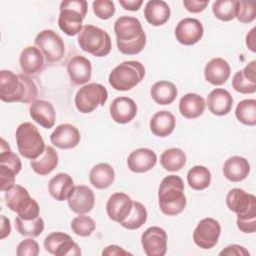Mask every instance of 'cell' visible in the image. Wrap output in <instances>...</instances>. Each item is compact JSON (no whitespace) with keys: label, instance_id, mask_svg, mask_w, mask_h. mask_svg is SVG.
<instances>
[{"label":"cell","instance_id":"7","mask_svg":"<svg viewBox=\"0 0 256 256\" xmlns=\"http://www.w3.org/2000/svg\"><path fill=\"white\" fill-rule=\"evenodd\" d=\"M77 40L83 51L95 57L107 56L112 48L110 35L105 30L90 24L83 26Z\"/></svg>","mask_w":256,"mask_h":256},{"label":"cell","instance_id":"43","mask_svg":"<svg viewBox=\"0 0 256 256\" xmlns=\"http://www.w3.org/2000/svg\"><path fill=\"white\" fill-rule=\"evenodd\" d=\"M256 17V3L253 1H238L236 18L241 23H250Z\"/></svg>","mask_w":256,"mask_h":256},{"label":"cell","instance_id":"41","mask_svg":"<svg viewBox=\"0 0 256 256\" xmlns=\"http://www.w3.org/2000/svg\"><path fill=\"white\" fill-rule=\"evenodd\" d=\"M96 228L95 221L84 214H79L71 221V229L72 231L81 237H88L90 236Z\"/></svg>","mask_w":256,"mask_h":256},{"label":"cell","instance_id":"28","mask_svg":"<svg viewBox=\"0 0 256 256\" xmlns=\"http://www.w3.org/2000/svg\"><path fill=\"white\" fill-rule=\"evenodd\" d=\"M74 189V181L67 173L56 174L48 184L50 195L57 201L67 200Z\"/></svg>","mask_w":256,"mask_h":256},{"label":"cell","instance_id":"12","mask_svg":"<svg viewBox=\"0 0 256 256\" xmlns=\"http://www.w3.org/2000/svg\"><path fill=\"white\" fill-rule=\"evenodd\" d=\"M221 234L220 223L210 217L202 219L193 231L194 243L202 249L213 248Z\"/></svg>","mask_w":256,"mask_h":256},{"label":"cell","instance_id":"42","mask_svg":"<svg viewBox=\"0 0 256 256\" xmlns=\"http://www.w3.org/2000/svg\"><path fill=\"white\" fill-rule=\"evenodd\" d=\"M232 87L235 91L242 94H251L256 91V83L247 79L242 70L237 71L232 79Z\"/></svg>","mask_w":256,"mask_h":256},{"label":"cell","instance_id":"8","mask_svg":"<svg viewBox=\"0 0 256 256\" xmlns=\"http://www.w3.org/2000/svg\"><path fill=\"white\" fill-rule=\"evenodd\" d=\"M87 13V2L84 0L62 1L58 17L59 28L68 36H75L82 30V22Z\"/></svg>","mask_w":256,"mask_h":256},{"label":"cell","instance_id":"30","mask_svg":"<svg viewBox=\"0 0 256 256\" xmlns=\"http://www.w3.org/2000/svg\"><path fill=\"white\" fill-rule=\"evenodd\" d=\"M205 107L204 98L195 93H187L179 101V111L187 119L198 118L203 114Z\"/></svg>","mask_w":256,"mask_h":256},{"label":"cell","instance_id":"29","mask_svg":"<svg viewBox=\"0 0 256 256\" xmlns=\"http://www.w3.org/2000/svg\"><path fill=\"white\" fill-rule=\"evenodd\" d=\"M149 125L151 132L155 136L167 137L174 131L176 119L171 112L167 110H162L156 112L152 116Z\"/></svg>","mask_w":256,"mask_h":256},{"label":"cell","instance_id":"46","mask_svg":"<svg viewBox=\"0 0 256 256\" xmlns=\"http://www.w3.org/2000/svg\"><path fill=\"white\" fill-rule=\"evenodd\" d=\"M15 176L16 174L4 167V166H1L0 165V186H1V191H7L9 190L10 188H12L15 184Z\"/></svg>","mask_w":256,"mask_h":256},{"label":"cell","instance_id":"50","mask_svg":"<svg viewBox=\"0 0 256 256\" xmlns=\"http://www.w3.org/2000/svg\"><path fill=\"white\" fill-rule=\"evenodd\" d=\"M244 76L252 82L256 83V61L253 60L248 63L245 68L242 70Z\"/></svg>","mask_w":256,"mask_h":256},{"label":"cell","instance_id":"31","mask_svg":"<svg viewBox=\"0 0 256 256\" xmlns=\"http://www.w3.org/2000/svg\"><path fill=\"white\" fill-rule=\"evenodd\" d=\"M90 183L97 189H106L115 180V171L108 163L96 164L89 173Z\"/></svg>","mask_w":256,"mask_h":256},{"label":"cell","instance_id":"15","mask_svg":"<svg viewBox=\"0 0 256 256\" xmlns=\"http://www.w3.org/2000/svg\"><path fill=\"white\" fill-rule=\"evenodd\" d=\"M203 34V25L195 18H184L178 22L175 28L176 40L186 46H191L199 42Z\"/></svg>","mask_w":256,"mask_h":256},{"label":"cell","instance_id":"20","mask_svg":"<svg viewBox=\"0 0 256 256\" xmlns=\"http://www.w3.org/2000/svg\"><path fill=\"white\" fill-rule=\"evenodd\" d=\"M156 162L157 155L149 148H138L132 151L127 158L128 168L135 173H144L151 170Z\"/></svg>","mask_w":256,"mask_h":256},{"label":"cell","instance_id":"53","mask_svg":"<svg viewBox=\"0 0 256 256\" xmlns=\"http://www.w3.org/2000/svg\"><path fill=\"white\" fill-rule=\"evenodd\" d=\"M246 45L252 52L256 51V48H255V28H252L250 30V32L247 34V36H246Z\"/></svg>","mask_w":256,"mask_h":256},{"label":"cell","instance_id":"24","mask_svg":"<svg viewBox=\"0 0 256 256\" xmlns=\"http://www.w3.org/2000/svg\"><path fill=\"white\" fill-rule=\"evenodd\" d=\"M233 98L229 91L223 88L213 89L207 96V106L209 111L217 116L228 114L232 108Z\"/></svg>","mask_w":256,"mask_h":256},{"label":"cell","instance_id":"48","mask_svg":"<svg viewBox=\"0 0 256 256\" xmlns=\"http://www.w3.org/2000/svg\"><path fill=\"white\" fill-rule=\"evenodd\" d=\"M209 0L200 1V0H184L183 6L185 9L191 13H199L202 12L208 5Z\"/></svg>","mask_w":256,"mask_h":256},{"label":"cell","instance_id":"13","mask_svg":"<svg viewBox=\"0 0 256 256\" xmlns=\"http://www.w3.org/2000/svg\"><path fill=\"white\" fill-rule=\"evenodd\" d=\"M167 233L158 226L147 228L141 235V244L147 256H163L167 252Z\"/></svg>","mask_w":256,"mask_h":256},{"label":"cell","instance_id":"14","mask_svg":"<svg viewBox=\"0 0 256 256\" xmlns=\"http://www.w3.org/2000/svg\"><path fill=\"white\" fill-rule=\"evenodd\" d=\"M44 247L52 255H81V250L76 242L64 232H52L44 240Z\"/></svg>","mask_w":256,"mask_h":256},{"label":"cell","instance_id":"26","mask_svg":"<svg viewBox=\"0 0 256 256\" xmlns=\"http://www.w3.org/2000/svg\"><path fill=\"white\" fill-rule=\"evenodd\" d=\"M250 173V164L248 160L241 156H232L228 158L223 166V174L231 182H240L247 178Z\"/></svg>","mask_w":256,"mask_h":256},{"label":"cell","instance_id":"49","mask_svg":"<svg viewBox=\"0 0 256 256\" xmlns=\"http://www.w3.org/2000/svg\"><path fill=\"white\" fill-rule=\"evenodd\" d=\"M102 255L106 256H124V255H131L130 252L124 250L122 247L117 245H109L105 247L102 251Z\"/></svg>","mask_w":256,"mask_h":256},{"label":"cell","instance_id":"10","mask_svg":"<svg viewBox=\"0 0 256 256\" xmlns=\"http://www.w3.org/2000/svg\"><path fill=\"white\" fill-rule=\"evenodd\" d=\"M108 99L107 89L99 83H89L81 87L74 99L75 106L80 113L87 114L98 106H103Z\"/></svg>","mask_w":256,"mask_h":256},{"label":"cell","instance_id":"38","mask_svg":"<svg viewBox=\"0 0 256 256\" xmlns=\"http://www.w3.org/2000/svg\"><path fill=\"white\" fill-rule=\"evenodd\" d=\"M235 116L242 124L254 126L256 124V100L244 99L240 101L236 106Z\"/></svg>","mask_w":256,"mask_h":256},{"label":"cell","instance_id":"1","mask_svg":"<svg viewBox=\"0 0 256 256\" xmlns=\"http://www.w3.org/2000/svg\"><path fill=\"white\" fill-rule=\"evenodd\" d=\"M38 95L35 82L24 74L10 70L0 71V99L7 103L34 102Z\"/></svg>","mask_w":256,"mask_h":256},{"label":"cell","instance_id":"11","mask_svg":"<svg viewBox=\"0 0 256 256\" xmlns=\"http://www.w3.org/2000/svg\"><path fill=\"white\" fill-rule=\"evenodd\" d=\"M34 43L42 52L47 62H58L64 56V42L62 38L51 29H46L38 33Z\"/></svg>","mask_w":256,"mask_h":256},{"label":"cell","instance_id":"4","mask_svg":"<svg viewBox=\"0 0 256 256\" xmlns=\"http://www.w3.org/2000/svg\"><path fill=\"white\" fill-rule=\"evenodd\" d=\"M184 182L177 175H168L160 183L158 190L159 208L165 215L176 216L186 207Z\"/></svg>","mask_w":256,"mask_h":256},{"label":"cell","instance_id":"2","mask_svg":"<svg viewBox=\"0 0 256 256\" xmlns=\"http://www.w3.org/2000/svg\"><path fill=\"white\" fill-rule=\"evenodd\" d=\"M118 50L125 55H136L146 45V34L141 22L132 16H120L114 23Z\"/></svg>","mask_w":256,"mask_h":256},{"label":"cell","instance_id":"6","mask_svg":"<svg viewBox=\"0 0 256 256\" xmlns=\"http://www.w3.org/2000/svg\"><path fill=\"white\" fill-rule=\"evenodd\" d=\"M145 73V68L139 61H124L110 72L108 81L113 89L128 91L143 80Z\"/></svg>","mask_w":256,"mask_h":256},{"label":"cell","instance_id":"44","mask_svg":"<svg viewBox=\"0 0 256 256\" xmlns=\"http://www.w3.org/2000/svg\"><path fill=\"white\" fill-rule=\"evenodd\" d=\"M94 14L102 19L108 20L115 13V5L113 1L110 0H96L92 3Z\"/></svg>","mask_w":256,"mask_h":256},{"label":"cell","instance_id":"51","mask_svg":"<svg viewBox=\"0 0 256 256\" xmlns=\"http://www.w3.org/2000/svg\"><path fill=\"white\" fill-rule=\"evenodd\" d=\"M119 4L129 11H138L143 4L142 0H119Z\"/></svg>","mask_w":256,"mask_h":256},{"label":"cell","instance_id":"45","mask_svg":"<svg viewBox=\"0 0 256 256\" xmlns=\"http://www.w3.org/2000/svg\"><path fill=\"white\" fill-rule=\"evenodd\" d=\"M16 254L18 256H37L39 254V245L32 238L25 239L17 245Z\"/></svg>","mask_w":256,"mask_h":256},{"label":"cell","instance_id":"36","mask_svg":"<svg viewBox=\"0 0 256 256\" xmlns=\"http://www.w3.org/2000/svg\"><path fill=\"white\" fill-rule=\"evenodd\" d=\"M147 216L148 213L145 206L138 201H133L131 212L126 217V219L120 223V225L126 229L135 230L145 224L147 221Z\"/></svg>","mask_w":256,"mask_h":256},{"label":"cell","instance_id":"33","mask_svg":"<svg viewBox=\"0 0 256 256\" xmlns=\"http://www.w3.org/2000/svg\"><path fill=\"white\" fill-rule=\"evenodd\" d=\"M150 95L157 104L169 105L177 96V88L174 83L170 81L160 80L152 85Z\"/></svg>","mask_w":256,"mask_h":256},{"label":"cell","instance_id":"22","mask_svg":"<svg viewBox=\"0 0 256 256\" xmlns=\"http://www.w3.org/2000/svg\"><path fill=\"white\" fill-rule=\"evenodd\" d=\"M31 118L40 126L49 129L52 128L56 120V112L53 105L46 100H35L29 108Z\"/></svg>","mask_w":256,"mask_h":256},{"label":"cell","instance_id":"39","mask_svg":"<svg viewBox=\"0 0 256 256\" xmlns=\"http://www.w3.org/2000/svg\"><path fill=\"white\" fill-rule=\"evenodd\" d=\"M238 1L219 0L212 5V11L216 18L221 21H231L236 18Z\"/></svg>","mask_w":256,"mask_h":256},{"label":"cell","instance_id":"32","mask_svg":"<svg viewBox=\"0 0 256 256\" xmlns=\"http://www.w3.org/2000/svg\"><path fill=\"white\" fill-rule=\"evenodd\" d=\"M58 165V154L52 146H46L43 154L35 160L30 161L33 171L39 175H48Z\"/></svg>","mask_w":256,"mask_h":256},{"label":"cell","instance_id":"47","mask_svg":"<svg viewBox=\"0 0 256 256\" xmlns=\"http://www.w3.org/2000/svg\"><path fill=\"white\" fill-rule=\"evenodd\" d=\"M219 255L221 256H249L250 253L248 252V250L240 245L237 244H231L228 245L227 247H225L220 253Z\"/></svg>","mask_w":256,"mask_h":256},{"label":"cell","instance_id":"16","mask_svg":"<svg viewBox=\"0 0 256 256\" xmlns=\"http://www.w3.org/2000/svg\"><path fill=\"white\" fill-rule=\"evenodd\" d=\"M69 208L77 214L90 212L95 204L94 192L85 185L74 186L73 191L67 199Z\"/></svg>","mask_w":256,"mask_h":256},{"label":"cell","instance_id":"34","mask_svg":"<svg viewBox=\"0 0 256 256\" xmlns=\"http://www.w3.org/2000/svg\"><path fill=\"white\" fill-rule=\"evenodd\" d=\"M162 167L170 172L181 170L186 164V155L180 148H169L160 156Z\"/></svg>","mask_w":256,"mask_h":256},{"label":"cell","instance_id":"25","mask_svg":"<svg viewBox=\"0 0 256 256\" xmlns=\"http://www.w3.org/2000/svg\"><path fill=\"white\" fill-rule=\"evenodd\" d=\"M19 62L24 74L35 75L44 67V56L36 46H28L21 52Z\"/></svg>","mask_w":256,"mask_h":256},{"label":"cell","instance_id":"3","mask_svg":"<svg viewBox=\"0 0 256 256\" xmlns=\"http://www.w3.org/2000/svg\"><path fill=\"white\" fill-rule=\"evenodd\" d=\"M228 209L237 215V227L244 233L256 230V197L243 189L233 188L226 196Z\"/></svg>","mask_w":256,"mask_h":256},{"label":"cell","instance_id":"40","mask_svg":"<svg viewBox=\"0 0 256 256\" xmlns=\"http://www.w3.org/2000/svg\"><path fill=\"white\" fill-rule=\"evenodd\" d=\"M0 165L12 170L16 175L21 171L22 168L20 158L10 149V146L3 138H1Z\"/></svg>","mask_w":256,"mask_h":256},{"label":"cell","instance_id":"18","mask_svg":"<svg viewBox=\"0 0 256 256\" xmlns=\"http://www.w3.org/2000/svg\"><path fill=\"white\" fill-rule=\"evenodd\" d=\"M79 130L72 124H60L50 135V141L60 149H72L80 142Z\"/></svg>","mask_w":256,"mask_h":256},{"label":"cell","instance_id":"21","mask_svg":"<svg viewBox=\"0 0 256 256\" xmlns=\"http://www.w3.org/2000/svg\"><path fill=\"white\" fill-rule=\"evenodd\" d=\"M67 72L69 74L70 80L75 85H83L91 79V62L84 56H74L69 60L67 64Z\"/></svg>","mask_w":256,"mask_h":256},{"label":"cell","instance_id":"52","mask_svg":"<svg viewBox=\"0 0 256 256\" xmlns=\"http://www.w3.org/2000/svg\"><path fill=\"white\" fill-rule=\"evenodd\" d=\"M11 232L10 220L6 218L4 215L1 216V239L6 238Z\"/></svg>","mask_w":256,"mask_h":256},{"label":"cell","instance_id":"23","mask_svg":"<svg viewBox=\"0 0 256 256\" xmlns=\"http://www.w3.org/2000/svg\"><path fill=\"white\" fill-rule=\"evenodd\" d=\"M230 65L229 63L220 57L211 59L205 66L204 76L206 81L210 84L219 86L224 84L230 76Z\"/></svg>","mask_w":256,"mask_h":256},{"label":"cell","instance_id":"19","mask_svg":"<svg viewBox=\"0 0 256 256\" xmlns=\"http://www.w3.org/2000/svg\"><path fill=\"white\" fill-rule=\"evenodd\" d=\"M109 112L112 120L119 124H126L136 116L137 105L135 101L129 97H117L110 104Z\"/></svg>","mask_w":256,"mask_h":256},{"label":"cell","instance_id":"37","mask_svg":"<svg viewBox=\"0 0 256 256\" xmlns=\"http://www.w3.org/2000/svg\"><path fill=\"white\" fill-rule=\"evenodd\" d=\"M15 226L17 231L23 236L37 237L44 230V220L38 216L34 219H22L17 216L15 218Z\"/></svg>","mask_w":256,"mask_h":256},{"label":"cell","instance_id":"27","mask_svg":"<svg viewBox=\"0 0 256 256\" xmlns=\"http://www.w3.org/2000/svg\"><path fill=\"white\" fill-rule=\"evenodd\" d=\"M171 10L169 5L162 0L148 1L144 8L146 21L152 26H161L170 18Z\"/></svg>","mask_w":256,"mask_h":256},{"label":"cell","instance_id":"9","mask_svg":"<svg viewBox=\"0 0 256 256\" xmlns=\"http://www.w3.org/2000/svg\"><path fill=\"white\" fill-rule=\"evenodd\" d=\"M5 202L7 207L17 213L22 219H34L39 216L40 208L35 199H33L28 190L21 185H14L5 191Z\"/></svg>","mask_w":256,"mask_h":256},{"label":"cell","instance_id":"5","mask_svg":"<svg viewBox=\"0 0 256 256\" xmlns=\"http://www.w3.org/2000/svg\"><path fill=\"white\" fill-rule=\"evenodd\" d=\"M15 138L18 152L29 160H35L40 157L46 148L38 128L30 122L21 123L17 127Z\"/></svg>","mask_w":256,"mask_h":256},{"label":"cell","instance_id":"35","mask_svg":"<svg viewBox=\"0 0 256 256\" xmlns=\"http://www.w3.org/2000/svg\"><path fill=\"white\" fill-rule=\"evenodd\" d=\"M187 182L194 190H204L211 183V172L205 166L196 165L188 171Z\"/></svg>","mask_w":256,"mask_h":256},{"label":"cell","instance_id":"17","mask_svg":"<svg viewBox=\"0 0 256 256\" xmlns=\"http://www.w3.org/2000/svg\"><path fill=\"white\" fill-rule=\"evenodd\" d=\"M133 206L132 199L123 192L112 194L106 203V212L108 217L119 224L126 219Z\"/></svg>","mask_w":256,"mask_h":256}]
</instances>
